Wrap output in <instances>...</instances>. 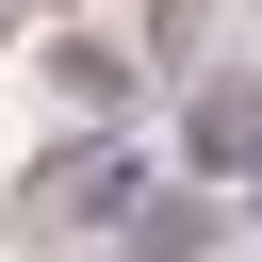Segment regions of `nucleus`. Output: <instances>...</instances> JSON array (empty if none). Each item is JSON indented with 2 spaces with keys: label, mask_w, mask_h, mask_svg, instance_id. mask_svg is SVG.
Returning a JSON list of instances; mask_svg holds the SVG:
<instances>
[{
  "label": "nucleus",
  "mask_w": 262,
  "mask_h": 262,
  "mask_svg": "<svg viewBox=\"0 0 262 262\" xmlns=\"http://www.w3.org/2000/svg\"><path fill=\"white\" fill-rule=\"evenodd\" d=\"M16 196H33L49 229H98V246H115V229L147 213V147H131V131H66V147H49Z\"/></svg>",
  "instance_id": "nucleus-1"
},
{
  "label": "nucleus",
  "mask_w": 262,
  "mask_h": 262,
  "mask_svg": "<svg viewBox=\"0 0 262 262\" xmlns=\"http://www.w3.org/2000/svg\"><path fill=\"white\" fill-rule=\"evenodd\" d=\"M180 164L246 196V180H262V82H196V115H180Z\"/></svg>",
  "instance_id": "nucleus-2"
},
{
  "label": "nucleus",
  "mask_w": 262,
  "mask_h": 262,
  "mask_svg": "<svg viewBox=\"0 0 262 262\" xmlns=\"http://www.w3.org/2000/svg\"><path fill=\"white\" fill-rule=\"evenodd\" d=\"M49 82H66L82 115H131V98H147V66H131L115 33H49Z\"/></svg>",
  "instance_id": "nucleus-4"
},
{
  "label": "nucleus",
  "mask_w": 262,
  "mask_h": 262,
  "mask_svg": "<svg viewBox=\"0 0 262 262\" xmlns=\"http://www.w3.org/2000/svg\"><path fill=\"white\" fill-rule=\"evenodd\" d=\"M196 33H213V0H147V49H164V66H180Z\"/></svg>",
  "instance_id": "nucleus-5"
},
{
  "label": "nucleus",
  "mask_w": 262,
  "mask_h": 262,
  "mask_svg": "<svg viewBox=\"0 0 262 262\" xmlns=\"http://www.w3.org/2000/svg\"><path fill=\"white\" fill-rule=\"evenodd\" d=\"M115 246H147V262H213V246H229V196H180V180H147V213H131Z\"/></svg>",
  "instance_id": "nucleus-3"
}]
</instances>
